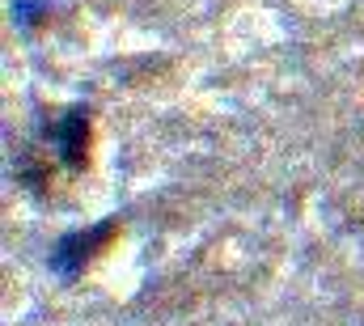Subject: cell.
Masks as SVG:
<instances>
[{"label": "cell", "instance_id": "1", "mask_svg": "<svg viewBox=\"0 0 364 326\" xmlns=\"http://www.w3.org/2000/svg\"><path fill=\"white\" fill-rule=\"evenodd\" d=\"M114 221H102V225H93V229H77V233H64L55 250H51V267L60 271V275H77L81 267H90L93 258L106 250V242L114 238Z\"/></svg>", "mask_w": 364, "mask_h": 326}, {"label": "cell", "instance_id": "2", "mask_svg": "<svg viewBox=\"0 0 364 326\" xmlns=\"http://www.w3.org/2000/svg\"><path fill=\"white\" fill-rule=\"evenodd\" d=\"M51 144H55V157L68 165V169H81L85 149H90V110L85 106L64 110L60 123H55V132H51Z\"/></svg>", "mask_w": 364, "mask_h": 326}, {"label": "cell", "instance_id": "3", "mask_svg": "<svg viewBox=\"0 0 364 326\" xmlns=\"http://www.w3.org/2000/svg\"><path fill=\"white\" fill-rule=\"evenodd\" d=\"M43 9H47V4H34V0H17V4H13V17H17V26H30V21L43 13Z\"/></svg>", "mask_w": 364, "mask_h": 326}]
</instances>
